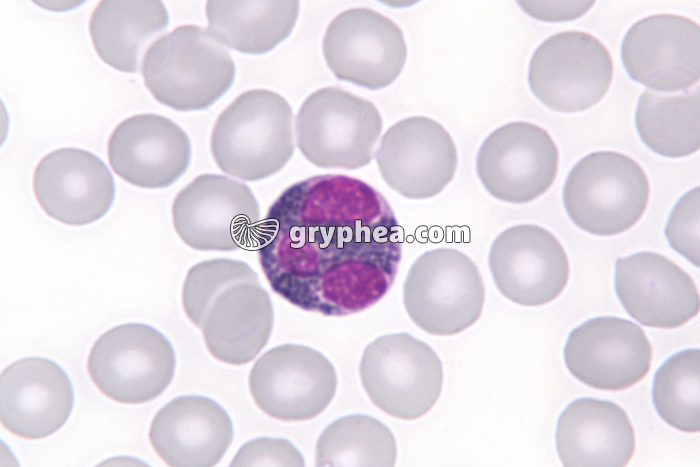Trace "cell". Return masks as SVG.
I'll use <instances>...</instances> for the list:
<instances>
[{
    "label": "cell",
    "instance_id": "cell-1",
    "mask_svg": "<svg viewBox=\"0 0 700 467\" xmlns=\"http://www.w3.org/2000/svg\"><path fill=\"white\" fill-rule=\"evenodd\" d=\"M253 248L276 294L325 316L376 304L402 258L399 223L387 200L366 182L338 174L286 188L259 222Z\"/></svg>",
    "mask_w": 700,
    "mask_h": 467
},
{
    "label": "cell",
    "instance_id": "cell-2",
    "mask_svg": "<svg viewBox=\"0 0 700 467\" xmlns=\"http://www.w3.org/2000/svg\"><path fill=\"white\" fill-rule=\"evenodd\" d=\"M293 112L280 94L252 89L240 94L218 116L210 149L217 166L244 181L279 172L294 152Z\"/></svg>",
    "mask_w": 700,
    "mask_h": 467
},
{
    "label": "cell",
    "instance_id": "cell-3",
    "mask_svg": "<svg viewBox=\"0 0 700 467\" xmlns=\"http://www.w3.org/2000/svg\"><path fill=\"white\" fill-rule=\"evenodd\" d=\"M141 67L152 96L177 111L207 109L235 78L230 53L208 29L197 25H181L157 38Z\"/></svg>",
    "mask_w": 700,
    "mask_h": 467
},
{
    "label": "cell",
    "instance_id": "cell-4",
    "mask_svg": "<svg viewBox=\"0 0 700 467\" xmlns=\"http://www.w3.org/2000/svg\"><path fill=\"white\" fill-rule=\"evenodd\" d=\"M563 203L571 221L597 236L621 234L643 216L650 195L647 175L629 156L597 151L570 170Z\"/></svg>",
    "mask_w": 700,
    "mask_h": 467
},
{
    "label": "cell",
    "instance_id": "cell-5",
    "mask_svg": "<svg viewBox=\"0 0 700 467\" xmlns=\"http://www.w3.org/2000/svg\"><path fill=\"white\" fill-rule=\"evenodd\" d=\"M485 288L476 264L454 248L424 252L410 267L403 303L411 320L438 336L458 334L481 316Z\"/></svg>",
    "mask_w": 700,
    "mask_h": 467
},
{
    "label": "cell",
    "instance_id": "cell-6",
    "mask_svg": "<svg viewBox=\"0 0 700 467\" xmlns=\"http://www.w3.org/2000/svg\"><path fill=\"white\" fill-rule=\"evenodd\" d=\"M382 126L371 101L340 87H324L310 94L298 111L297 145L317 167L354 170L371 162Z\"/></svg>",
    "mask_w": 700,
    "mask_h": 467
},
{
    "label": "cell",
    "instance_id": "cell-7",
    "mask_svg": "<svg viewBox=\"0 0 700 467\" xmlns=\"http://www.w3.org/2000/svg\"><path fill=\"white\" fill-rule=\"evenodd\" d=\"M359 374L371 402L402 420L427 414L443 387L440 358L427 343L408 333L384 335L368 344Z\"/></svg>",
    "mask_w": 700,
    "mask_h": 467
},
{
    "label": "cell",
    "instance_id": "cell-8",
    "mask_svg": "<svg viewBox=\"0 0 700 467\" xmlns=\"http://www.w3.org/2000/svg\"><path fill=\"white\" fill-rule=\"evenodd\" d=\"M175 367L170 341L144 323L122 324L106 331L93 344L87 360L94 385L122 404L157 398L170 385Z\"/></svg>",
    "mask_w": 700,
    "mask_h": 467
},
{
    "label": "cell",
    "instance_id": "cell-9",
    "mask_svg": "<svg viewBox=\"0 0 700 467\" xmlns=\"http://www.w3.org/2000/svg\"><path fill=\"white\" fill-rule=\"evenodd\" d=\"M259 218V205L250 188L219 174L197 176L172 204L177 234L200 251L253 248Z\"/></svg>",
    "mask_w": 700,
    "mask_h": 467
},
{
    "label": "cell",
    "instance_id": "cell-10",
    "mask_svg": "<svg viewBox=\"0 0 700 467\" xmlns=\"http://www.w3.org/2000/svg\"><path fill=\"white\" fill-rule=\"evenodd\" d=\"M613 61L595 36L577 30L556 33L534 51L528 69L532 93L562 113L584 111L608 92Z\"/></svg>",
    "mask_w": 700,
    "mask_h": 467
},
{
    "label": "cell",
    "instance_id": "cell-11",
    "mask_svg": "<svg viewBox=\"0 0 700 467\" xmlns=\"http://www.w3.org/2000/svg\"><path fill=\"white\" fill-rule=\"evenodd\" d=\"M337 374L319 351L283 344L265 352L249 374V390L258 408L281 421H305L322 413L333 400Z\"/></svg>",
    "mask_w": 700,
    "mask_h": 467
},
{
    "label": "cell",
    "instance_id": "cell-12",
    "mask_svg": "<svg viewBox=\"0 0 700 467\" xmlns=\"http://www.w3.org/2000/svg\"><path fill=\"white\" fill-rule=\"evenodd\" d=\"M322 50L337 79L369 90L392 84L407 58L401 28L368 8H352L338 14L326 29Z\"/></svg>",
    "mask_w": 700,
    "mask_h": 467
},
{
    "label": "cell",
    "instance_id": "cell-13",
    "mask_svg": "<svg viewBox=\"0 0 700 467\" xmlns=\"http://www.w3.org/2000/svg\"><path fill=\"white\" fill-rule=\"evenodd\" d=\"M559 163L550 134L530 122L507 123L481 144L476 170L484 188L496 199L523 204L544 194L553 184Z\"/></svg>",
    "mask_w": 700,
    "mask_h": 467
},
{
    "label": "cell",
    "instance_id": "cell-14",
    "mask_svg": "<svg viewBox=\"0 0 700 467\" xmlns=\"http://www.w3.org/2000/svg\"><path fill=\"white\" fill-rule=\"evenodd\" d=\"M383 180L400 195L426 199L453 179L458 156L448 131L425 116L408 117L383 135L375 155Z\"/></svg>",
    "mask_w": 700,
    "mask_h": 467
},
{
    "label": "cell",
    "instance_id": "cell-15",
    "mask_svg": "<svg viewBox=\"0 0 700 467\" xmlns=\"http://www.w3.org/2000/svg\"><path fill=\"white\" fill-rule=\"evenodd\" d=\"M629 77L653 91H685L700 77V27L677 14H655L634 23L621 45Z\"/></svg>",
    "mask_w": 700,
    "mask_h": 467
},
{
    "label": "cell",
    "instance_id": "cell-16",
    "mask_svg": "<svg viewBox=\"0 0 700 467\" xmlns=\"http://www.w3.org/2000/svg\"><path fill=\"white\" fill-rule=\"evenodd\" d=\"M653 350L636 323L613 316L592 318L573 329L564 347L569 372L595 389L630 388L649 372Z\"/></svg>",
    "mask_w": 700,
    "mask_h": 467
},
{
    "label": "cell",
    "instance_id": "cell-17",
    "mask_svg": "<svg viewBox=\"0 0 700 467\" xmlns=\"http://www.w3.org/2000/svg\"><path fill=\"white\" fill-rule=\"evenodd\" d=\"M489 268L500 293L522 306L556 299L569 278L567 254L548 230L515 225L500 233L489 251Z\"/></svg>",
    "mask_w": 700,
    "mask_h": 467
},
{
    "label": "cell",
    "instance_id": "cell-18",
    "mask_svg": "<svg viewBox=\"0 0 700 467\" xmlns=\"http://www.w3.org/2000/svg\"><path fill=\"white\" fill-rule=\"evenodd\" d=\"M614 286L625 311L647 327L677 328L699 312V291L692 277L659 253L618 258Z\"/></svg>",
    "mask_w": 700,
    "mask_h": 467
},
{
    "label": "cell",
    "instance_id": "cell-19",
    "mask_svg": "<svg viewBox=\"0 0 700 467\" xmlns=\"http://www.w3.org/2000/svg\"><path fill=\"white\" fill-rule=\"evenodd\" d=\"M35 198L51 218L82 226L102 218L115 198V182L106 164L79 148H61L44 156L33 174Z\"/></svg>",
    "mask_w": 700,
    "mask_h": 467
},
{
    "label": "cell",
    "instance_id": "cell-20",
    "mask_svg": "<svg viewBox=\"0 0 700 467\" xmlns=\"http://www.w3.org/2000/svg\"><path fill=\"white\" fill-rule=\"evenodd\" d=\"M73 406L72 383L52 360L22 358L1 372V424L18 437L35 440L54 434L68 420Z\"/></svg>",
    "mask_w": 700,
    "mask_h": 467
},
{
    "label": "cell",
    "instance_id": "cell-21",
    "mask_svg": "<svg viewBox=\"0 0 700 467\" xmlns=\"http://www.w3.org/2000/svg\"><path fill=\"white\" fill-rule=\"evenodd\" d=\"M113 171L126 182L147 189L176 182L191 160V143L175 122L158 114H138L120 122L107 144Z\"/></svg>",
    "mask_w": 700,
    "mask_h": 467
},
{
    "label": "cell",
    "instance_id": "cell-22",
    "mask_svg": "<svg viewBox=\"0 0 700 467\" xmlns=\"http://www.w3.org/2000/svg\"><path fill=\"white\" fill-rule=\"evenodd\" d=\"M151 445L169 466H214L233 440V424L215 400L201 395L172 399L154 416Z\"/></svg>",
    "mask_w": 700,
    "mask_h": 467
},
{
    "label": "cell",
    "instance_id": "cell-23",
    "mask_svg": "<svg viewBox=\"0 0 700 467\" xmlns=\"http://www.w3.org/2000/svg\"><path fill=\"white\" fill-rule=\"evenodd\" d=\"M555 440L564 466H625L636 446L624 409L589 397L576 399L564 409Z\"/></svg>",
    "mask_w": 700,
    "mask_h": 467
},
{
    "label": "cell",
    "instance_id": "cell-24",
    "mask_svg": "<svg viewBox=\"0 0 700 467\" xmlns=\"http://www.w3.org/2000/svg\"><path fill=\"white\" fill-rule=\"evenodd\" d=\"M274 314L268 292L259 281H244L222 291L201 326L210 354L231 365L252 361L267 344Z\"/></svg>",
    "mask_w": 700,
    "mask_h": 467
},
{
    "label": "cell",
    "instance_id": "cell-25",
    "mask_svg": "<svg viewBox=\"0 0 700 467\" xmlns=\"http://www.w3.org/2000/svg\"><path fill=\"white\" fill-rule=\"evenodd\" d=\"M161 1H101L93 10L89 33L99 57L116 70L136 73L156 37L167 28Z\"/></svg>",
    "mask_w": 700,
    "mask_h": 467
},
{
    "label": "cell",
    "instance_id": "cell-26",
    "mask_svg": "<svg viewBox=\"0 0 700 467\" xmlns=\"http://www.w3.org/2000/svg\"><path fill=\"white\" fill-rule=\"evenodd\" d=\"M299 1H207L208 30L225 46L245 54L273 50L292 32Z\"/></svg>",
    "mask_w": 700,
    "mask_h": 467
},
{
    "label": "cell",
    "instance_id": "cell-27",
    "mask_svg": "<svg viewBox=\"0 0 700 467\" xmlns=\"http://www.w3.org/2000/svg\"><path fill=\"white\" fill-rule=\"evenodd\" d=\"M635 125L642 142L661 156L694 154L700 147L699 86L670 94L645 90L638 100Z\"/></svg>",
    "mask_w": 700,
    "mask_h": 467
},
{
    "label": "cell",
    "instance_id": "cell-28",
    "mask_svg": "<svg viewBox=\"0 0 700 467\" xmlns=\"http://www.w3.org/2000/svg\"><path fill=\"white\" fill-rule=\"evenodd\" d=\"M396 457L392 431L365 414L333 421L322 431L315 447L316 466H393Z\"/></svg>",
    "mask_w": 700,
    "mask_h": 467
},
{
    "label": "cell",
    "instance_id": "cell-29",
    "mask_svg": "<svg viewBox=\"0 0 700 467\" xmlns=\"http://www.w3.org/2000/svg\"><path fill=\"white\" fill-rule=\"evenodd\" d=\"M653 405L670 426L687 433L700 430V350L669 357L656 371Z\"/></svg>",
    "mask_w": 700,
    "mask_h": 467
},
{
    "label": "cell",
    "instance_id": "cell-30",
    "mask_svg": "<svg viewBox=\"0 0 700 467\" xmlns=\"http://www.w3.org/2000/svg\"><path fill=\"white\" fill-rule=\"evenodd\" d=\"M244 281L259 279L256 272L243 261L217 258L195 264L188 270L182 288L186 316L201 328L216 297L229 286Z\"/></svg>",
    "mask_w": 700,
    "mask_h": 467
},
{
    "label": "cell",
    "instance_id": "cell-31",
    "mask_svg": "<svg viewBox=\"0 0 700 467\" xmlns=\"http://www.w3.org/2000/svg\"><path fill=\"white\" fill-rule=\"evenodd\" d=\"M699 198L700 188L684 194L668 218L665 235L669 245L699 267Z\"/></svg>",
    "mask_w": 700,
    "mask_h": 467
},
{
    "label": "cell",
    "instance_id": "cell-32",
    "mask_svg": "<svg viewBox=\"0 0 700 467\" xmlns=\"http://www.w3.org/2000/svg\"><path fill=\"white\" fill-rule=\"evenodd\" d=\"M231 466H304L305 461L294 444L284 438L259 437L244 443Z\"/></svg>",
    "mask_w": 700,
    "mask_h": 467
},
{
    "label": "cell",
    "instance_id": "cell-33",
    "mask_svg": "<svg viewBox=\"0 0 700 467\" xmlns=\"http://www.w3.org/2000/svg\"><path fill=\"white\" fill-rule=\"evenodd\" d=\"M594 1H519L525 12L543 21H570L588 11Z\"/></svg>",
    "mask_w": 700,
    "mask_h": 467
}]
</instances>
